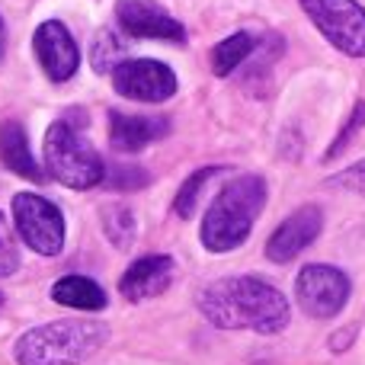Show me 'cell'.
<instances>
[{
    "label": "cell",
    "instance_id": "6da1fadb",
    "mask_svg": "<svg viewBox=\"0 0 365 365\" xmlns=\"http://www.w3.org/2000/svg\"><path fill=\"white\" fill-rule=\"evenodd\" d=\"M199 308L221 330L279 334L289 324V298L257 276H227L199 295Z\"/></svg>",
    "mask_w": 365,
    "mask_h": 365
},
{
    "label": "cell",
    "instance_id": "7a4b0ae2",
    "mask_svg": "<svg viewBox=\"0 0 365 365\" xmlns=\"http://www.w3.org/2000/svg\"><path fill=\"white\" fill-rule=\"evenodd\" d=\"M266 205V180L257 173L234 177L215 195L202 218V244L212 253L237 250L253 231V221L259 218Z\"/></svg>",
    "mask_w": 365,
    "mask_h": 365
},
{
    "label": "cell",
    "instance_id": "3957f363",
    "mask_svg": "<svg viewBox=\"0 0 365 365\" xmlns=\"http://www.w3.org/2000/svg\"><path fill=\"white\" fill-rule=\"evenodd\" d=\"M109 327L100 321H55L32 327L16 340L19 365H74L106 343Z\"/></svg>",
    "mask_w": 365,
    "mask_h": 365
},
{
    "label": "cell",
    "instance_id": "277c9868",
    "mask_svg": "<svg viewBox=\"0 0 365 365\" xmlns=\"http://www.w3.org/2000/svg\"><path fill=\"white\" fill-rule=\"evenodd\" d=\"M45 170L71 189H90L106 180L103 158L71 122H55L45 132Z\"/></svg>",
    "mask_w": 365,
    "mask_h": 365
},
{
    "label": "cell",
    "instance_id": "5b68a950",
    "mask_svg": "<svg viewBox=\"0 0 365 365\" xmlns=\"http://www.w3.org/2000/svg\"><path fill=\"white\" fill-rule=\"evenodd\" d=\"M308 19L334 48L349 58H365V6L356 0H298Z\"/></svg>",
    "mask_w": 365,
    "mask_h": 365
},
{
    "label": "cell",
    "instance_id": "8992f818",
    "mask_svg": "<svg viewBox=\"0 0 365 365\" xmlns=\"http://www.w3.org/2000/svg\"><path fill=\"white\" fill-rule=\"evenodd\" d=\"M13 221L26 247L42 257H58L64 247V218L58 205L36 192H19L13 199Z\"/></svg>",
    "mask_w": 365,
    "mask_h": 365
},
{
    "label": "cell",
    "instance_id": "52a82bcc",
    "mask_svg": "<svg viewBox=\"0 0 365 365\" xmlns=\"http://www.w3.org/2000/svg\"><path fill=\"white\" fill-rule=\"evenodd\" d=\"M295 298L304 314L317 317V321L336 317L343 311V304L349 302V276L343 269H336V266L311 263L298 272Z\"/></svg>",
    "mask_w": 365,
    "mask_h": 365
},
{
    "label": "cell",
    "instance_id": "ba28073f",
    "mask_svg": "<svg viewBox=\"0 0 365 365\" xmlns=\"http://www.w3.org/2000/svg\"><path fill=\"white\" fill-rule=\"evenodd\" d=\"M113 87L119 96L135 103H164L177 93L180 83H177V74L164 61L135 58V61H122L113 71Z\"/></svg>",
    "mask_w": 365,
    "mask_h": 365
},
{
    "label": "cell",
    "instance_id": "9c48e42d",
    "mask_svg": "<svg viewBox=\"0 0 365 365\" xmlns=\"http://www.w3.org/2000/svg\"><path fill=\"white\" fill-rule=\"evenodd\" d=\"M115 19L122 32L135 38H164V42H186V29L177 16L164 10L154 0H119L115 4Z\"/></svg>",
    "mask_w": 365,
    "mask_h": 365
},
{
    "label": "cell",
    "instance_id": "30bf717a",
    "mask_svg": "<svg viewBox=\"0 0 365 365\" xmlns=\"http://www.w3.org/2000/svg\"><path fill=\"white\" fill-rule=\"evenodd\" d=\"M32 48H36V58L42 64V71L48 74V81L64 83L77 74L81 51H77L74 36L68 32L64 23H58V19L42 23L36 29V36H32Z\"/></svg>",
    "mask_w": 365,
    "mask_h": 365
},
{
    "label": "cell",
    "instance_id": "8fae6325",
    "mask_svg": "<svg viewBox=\"0 0 365 365\" xmlns=\"http://www.w3.org/2000/svg\"><path fill=\"white\" fill-rule=\"evenodd\" d=\"M324 227V212L317 205H302L298 212H292L282 225L272 231V237L266 240V257L272 263H289L302 250H308L317 240Z\"/></svg>",
    "mask_w": 365,
    "mask_h": 365
},
{
    "label": "cell",
    "instance_id": "7c38bea8",
    "mask_svg": "<svg viewBox=\"0 0 365 365\" xmlns=\"http://www.w3.org/2000/svg\"><path fill=\"white\" fill-rule=\"evenodd\" d=\"M173 276H177V263L173 257H164V253H151V257L135 259L125 269V276L119 279V292L128 302H148V298H158L170 289Z\"/></svg>",
    "mask_w": 365,
    "mask_h": 365
},
{
    "label": "cell",
    "instance_id": "4fadbf2b",
    "mask_svg": "<svg viewBox=\"0 0 365 365\" xmlns=\"http://www.w3.org/2000/svg\"><path fill=\"white\" fill-rule=\"evenodd\" d=\"M170 132V122L167 119H151V115H128L113 109L109 113V145L119 154H135L141 148H148L151 141L164 138Z\"/></svg>",
    "mask_w": 365,
    "mask_h": 365
},
{
    "label": "cell",
    "instance_id": "5bb4252c",
    "mask_svg": "<svg viewBox=\"0 0 365 365\" xmlns=\"http://www.w3.org/2000/svg\"><path fill=\"white\" fill-rule=\"evenodd\" d=\"M0 160L6 164V170L19 173V177L36 180V182L42 180L36 160H32L29 138H26V132H23L19 122H4V125H0Z\"/></svg>",
    "mask_w": 365,
    "mask_h": 365
},
{
    "label": "cell",
    "instance_id": "9a60e30c",
    "mask_svg": "<svg viewBox=\"0 0 365 365\" xmlns=\"http://www.w3.org/2000/svg\"><path fill=\"white\" fill-rule=\"evenodd\" d=\"M51 298L64 308L77 311H103L106 308V292L87 276H64L51 285Z\"/></svg>",
    "mask_w": 365,
    "mask_h": 365
},
{
    "label": "cell",
    "instance_id": "2e32d148",
    "mask_svg": "<svg viewBox=\"0 0 365 365\" xmlns=\"http://www.w3.org/2000/svg\"><path fill=\"white\" fill-rule=\"evenodd\" d=\"M253 48H257V42H253L250 32H234V36H227L225 42H218V45H215V51H212L215 74H218V77L234 74V71H237L240 64L253 55Z\"/></svg>",
    "mask_w": 365,
    "mask_h": 365
},
{
    "label": "cell",
    "instance_id": "e0dca14e",
    "mask_svg": "<svg viewBox=\"0 0 365 365\" xmlns=\"http://www.w3.org/2000/svg\"><path fill=\"white\" fill-rule=\"evenodd\" d=\"M221 173H225V167H205V170H195L192 177L182 182L180 192H177V202H173V208H177L180 218H192L195 208H199V202H202V195H205V189L212 186Z\"/></svg>",
    "mask_w": 365,
    "mask_h": 365
},
{
    "label": "cell",
    "instance_id": "ac0fdd59",
    "mask_svg": "<svg viewBox=\"0 0 365 365\" xmlns=\"http://www.w3.org/2000/svg\"><path fill=\"white\" fill-rule=\"evenodd\" d=\"M103 227H106V237L113 240V247L119 250H128L135 244V215L125 205L103 208Z\"/></svg>",
    "mask_w": 365,
    "mask_h": 365
},
{
    "label": "cell",
    "instance_id": "d6986e66",
    "mask_svg": "<svg viewBox=\"0 0 365 365\" xmlns=\"http://www.w3.org/2000/svg\"><path fill=\"white\" fill-rule=\"evenodd\" d=\"M90 61H93V68L100 71V74H113V71L125 61V48H122V42L113 32H100L93 42V58H90Z\"/></svg>",
    "mask_w": 365,
    "mask_h": 365
},
{
    "label": "cell",
    "instance_id": "ffe728a7",
    "mask_svg": "<svg viewBox=\"0 0 365 365\" xmlns=\"http://www.w3.org/2000/svg\"><path fill=\"white\" fill-rule=\"evenodd\" d=\"M19 269V250L13 231L6 227V218L0 215V276H13Z\"/></svg>",
    "mask_w": 365,
    "mask_h": 365
},
{
    "label": "cell",
    "instance_id": "44dd1931",
    "mask_svg": "<svg viewBox=\"0 0 365 365\" xmlns=\"http://www.w3.org/2000/svg\"><path fill=\"white\" fill-rule=\"evenodd\" d=\"M362 125H365V103H356V109H353V115H349V122L343 125V132L334 138V145H330V151H327V160H334L336 154L343 151V148L353 141V135H359L362 132Z\"/></svg>",
    "mask_w": 365,
    "mask_h": 365
},
{
    "label": "cell",
    "instance_id": "7402d4cb",
    "mask_svg": "<svg viewBox=\"0 0 365 365\" xmlns=\"http://www.w3.org/2000/svg\"><path fill=\"white\" fill-rule=\"evenodd\" d=\"M330 186H334V189H349V192L365 195V160L346 167V170H340L334 180H330Z\"/></svg>",
    "mask_w": 365,
    "mask_h": 365
},
{
    "label": "cell",
    "instance_id": "603a6c76",
    "mask_svg": "<svg viewBox=\"0 0 365 365\" xmlns=\"http://www.w3.org/2000/svg\"><path fill=\"white\" fill-rule=\"evenodd\" d=\"M113 177H119V180H109L106 186H113V189H135V186H145L148 182V173L145 170H122V167H115L113 170Z\"/></svg>",
    "mask_w": 365,
    "mask_h": 365
},
{
    "label": "cell",
    "instance_id": "cb8c5ba5",
    "mask_svg": "<svg viewBox=\"0 0 365 365\" xmlns=\"http://www.w3.org/2000/svg\"><path fill=\"white\" fill-rule=\"evenodd\" d=\"M4 48H6V26H4V16H0V58H4Z\"/></svg>",
    "mask_w": 365,
    "mask_h": 365
},
{
    "label": "cell",
    "instance_id": "d4e9b609",
    "mask_svg": "<svg viewBox=\"0 0 365 365\" xmlns=\"http://www.w3.org/2000/svg\"><path fill=\"white\" fill-rule=\"evenodd\" d=\"M0 304H4V292H0Z\"/></svg>",
    "mask_w": 365,
    "mask_h": 365
}]
</instances>
